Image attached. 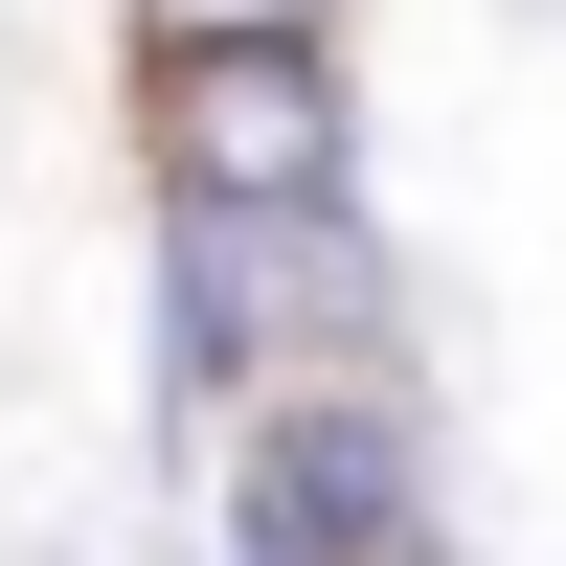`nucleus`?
<instances>
[{"label":"nucleus","instance_id":"obj_1","mask_svg":"<svg viewBox=\"0 0 566 566\" xmlns=\"http://www.w3.org/2000/svg\"><path fill=\"white\" fill-rule=\"evenodd\" d=\"M136 181H181V205H340V181H363V91H340V23L136 45Z\"/></svg>","mask_w":566,"mask_h":566},{"label":"nucleus","instance_id":"obj_2","mask_svg":"<svg viewBox=\"0 0 566 566\" xmlns=\"http://www.w3.org/2000/svg\"><path fill=\"white\" fill-rule=\"evenodd\" d=\"M386 522H431V408L408 363H295L227 431V566H363Z\"/></svg>","mask_w":566,"mask_h":566}]
</instances>
